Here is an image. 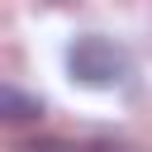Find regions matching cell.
Masks as SVG:
<instances>
[{"mask_svg":"<svg viewBox=\"0 0 152 152\" xmlns=\"http://www.w3.org/2000/svg\"><path fill=\"white\" fill-rule=\"evenodd\" d=\"M71 71L86 81V86H119L133 76V62L124 48H114L109 38H81L71 52H66Z\"/></svg>","mask_w":152,"mask_h":152,"instance_id":"1","label":"cell"},{"mask_svg":"<svg viewBox=\"0 0 152 152\" xmlns=\"http://www.w3.org/2000/svg\"><path fill=\"white\" fill-rule=\"evenodd\" d=\"M0 114H5V119H14V124H19V119H38V114H43V100L19 95L14 86H5V90H0Z\"/></svg>","mask_w":152,"mask_h":152,"instance_id":"2","label":"cell"}]
</instances>
